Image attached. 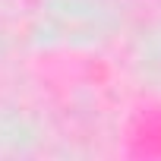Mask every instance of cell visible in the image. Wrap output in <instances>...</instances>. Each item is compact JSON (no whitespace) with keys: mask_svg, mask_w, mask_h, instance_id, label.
Instances as JSON below:
<instances>
[]
</instances>
